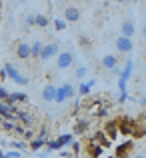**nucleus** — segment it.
Listing matches in <instances>:
<instances>
[{
	"instance_id": "42",
	"label": "nucleus",
	"mask_w": 146,
	"mask_h": 158,
	"mask_svg": "<svg viewBox=\"0 0 146 158\" xmlns=\"http://www.w3.org/2000/svg\"><path fill=\"white\" fill-rule=\"evenodd\" d=\"M80 44H84V46H88V44H90V40L86 38V36H80Z\"/></svg>"
},
{
	"instance_id": "32",
	"label": "nucleus",
	"mask_w": 146,
	"mask_h": 158,
	"mask_svg": "<svg viewBox=\"0 0 146 158\" xmlns=\"http://www.w3.org/2000/svg\"><path fill=\"white\" fill-rule=\"evenodd\" d=\"M0 128L6 132H12V128H14V122H10V120H4L2 124H0Z\"/></svg>"
},
{
	"instance_id": "9",
	"label": "nucleus",
	"mask_w": 146,
	"mask_h": 158,
	"mask_svg": "<svg viewBox=\"0 0 146 158\" xmlns=\"http://www.w3.org/2000/svg\"><path fill=\"white\" fill-rule=\"evenodd\" d=\"M88 128H90V120H86V118H78L76 122H74L72 134L82 136V134H86V132H88Z\"/></svg>"
},
{
	"instance_id": "43",
	"label": "nucleus",
	"mask_w": 146,
	"mask_h": 158,
	"mask_svg": "<svg viewBox=\"0 0 146 158\" xmlns=\"http://www.w3.org/2000/svg\"><path fill=\"white\" fill-rule=\"evenodd\" d=\"M58 152H60V156H62V158H66V156L70 154V152H68V150H64V148H60V150H58Z\"/></svg>"
},
{
	"instance_id": "21",
	"label": "nucleus",
	"mask_w": 146,
	"mask_h": 158,
	"mask_svg": "<svg viewBox=\"0 0 146 158\" xmlns=\"http://www.w3.org/2000/svg\"><path fill=\"white\" fill-rule=\"evenodd\" d=\"M4 70H6V76H8V80H12V82H14L16 80V76H18V68H16V66L14 64H6V66H4Z\"/></svg>"
},
{
	"instance_id": "30",
	"label": "nucleus",
	"mask_w": 146,
	"mask_h": 158,
	"mask_svg": "<svg viewBox=\"0 0 146 158\" xmlns=\"http://www.w3.org/2000/svg\"><path fill=\"white\" fill-rule=\"evenodd\" d=\"M4 158H22V152H18V150H8V152H4Z\"/></svg>"
},
{
	"instance_id": "26",
	"label": "nucleus",
	"mask_w": 146,
	"mask_h": 158,
	"mask_svg": "<svg viewBox=\"0 0 146 158\" xmlns=\"http://www.w3.org/2000/svg\"><path fill=\"white\" fill-rule=\"evenodd\" d=\"M52 24H54V30H58V32L66 30V26H68L64 18H54V20H52Z\"/></svg>"
},
{
	"instance_id": "3",
	"label": "nucleus",
	"mask_w": 146,
	"mask_h": 158,
	"mask_svg": "<svg viewBox=\"0 0 146 158\" xmlns=\"http://www.w3.org/2000/svg\"><path fill=\"white\" fill-rule=\"evenodd\" d=\"M100 130H102L104 134L112 140V142H116V140H118V124H116V118H108Z\"/></svg>"
},
{
	"instance_id": "14",
	"label": "nucleus",
	"mask_w": 146,
	"mask_h": 158,
	"mask_svg": "<svg viewBox=\"0 0 146 158\" xmlns=\"http://www.w3.org/2000/svg\"><path fill=\"white\" fill-rule=\"evenodd\" d=\"M94 84H96V78H90L88 82H80V86H78V94H80V96H88Z\"/></svg>"
},
{
	"instance_id": "28",
	"label": "nucleus",
	"mask_w": 146,
	"mask_h": 158,
	"mask_svg": "<svg viewBox=\"0 0 146 158\" xmlns=\"http://www.w3.org/2000/svg\"><path fill=\"white\" fill-rule=\"evenodd\" d=\"M86 74H88V68H86V66H78L76 72H74V78H76V80H82Z\"/></svg>"
},
{
	"instance_id": "39",
	"label": "nucleus",
	"mask_w": 146,
	"mask_h": 158,
	"mask_svg": "<svg viewBox=\"0 0 146 158\" xmlns=\"http://www.w3.org/2000/svg\"><path fill=\"white\" fill-rule=\"evenodd\" d=\"M138 104H140V108H142V110L146 108V98H144V94H140V96H138Z\"/></svg>"
},
{
	"instance_id": "22",
	"label": "nucleus",
	"mask_w": 146,
	"mask_h": 158,
	"mask_svg": "<svg viewBox=\"0 0 146 158\" xmlns=\"http://www.w3.org/2000/svg\"><path fill=\"white\" fill-rule=\"evenodd\" d=\"M56 140L60 142V146L64 148V146H68V144H70V142L74 140V134H72V132H66V134H60V136H58Z\"/></svg>"
},
{
	"instance_id": "6",
	"label": "nucleus",
	"mask_w": 146,
	"mask_h": 158,
	"mask_svg": "<svg viewBox=\"0 0 146 158\" xmlns=\"http://www.w3.org/2000/svg\"><path fill=\"white\" fill-rule=\"evenodd\" d=\"M84 152L88 154V158H102V156H104V148L100 146V144L92 142V140H88V142H86Z\"/></svg>"
},
{
	"instance_id": "18",
	"label": "nucleus",
	"mask_w": 146,
	"mask_h": 158,
	"mask_svg": "<svg viewBox=\"0 0 146 158\" xmlns=\"http://www.w3.org/2000/svg\"><path fill=\"white\" fill-rule=\"evenodd\" d=\"M42 46H44V44L40 42V40L32 42L30 44V58H36V60H38V58H40V52H42Z\"/></svg>"
},
{
	"instance_id": "5",
	"label": "nucleus",
	"mask_w": 146,
	"mask_h": 158,
	"mask_svg": "<svg viewBox=\"0 0 146 158\" xmlns=\"http://www.w3.org/2000/svg\"><path fill=\"white\" fill-rule=\"evenodd\" d=\"M116 44V50L120 54H130L134 50V42H132V38H124V36H118V38L114 40Z\"/></svg>"
},
{
	"instance_id": "40",
	"label": "nucleus",
	"mask_w": 146,
	"mask_h": 158,
	"mask_svg": "<svg viewBox=\"0 0 146 158\" xmlns=\"http://www.w3.org/2000/svg\"><path fill=\"white\" fill-rule=\"evenodd\" d=\"M110 72H112V74H116V76H120V72H122V68H120V66H118V64H116V66H114V68H112V70H110Z\"/></svg>"
},
{
	"instance_id": "23",
	"label": "nucleus",
	"mask_w": 146,
	"mask_h": 158,
	"mask_svg": "<svg viewBox=\"0 0 146 158\" xmlns=\"http://www.w3.org/2000/svg\"><path fill=\"white\" fill-rule=\"evenodd\" d=\"M62 90H64V94H66V100L76 96V88H74L70 82H64V84H62Z\"/></svg>"
},
{
	"instance_id": "46",
	"label": "nucleus",
	"mask_w": 146,
	"mask_h": 158,
	"mask_svg": "<svg viewBox=\"0 0 146 158\" xmlns=\"http://www.w3.org/2000/svg\"><path fill=\"white\" fill-rule=\"evenodd\" d=\"M66 158H76V156H72V154H68V156H66Z\"/></svg>"
},
{
	"instance_id": "4",
	"label": "nucleus",
	"mask_w": 146,
	"mask_h": 158,
	"mask_svg": "<svg viewBox=\"0 0 146 158\" xmlns=\"http://www.w3.org/2000/svg\"><path fill=\"white\" fill-rule=\"evenodd\" d=\"M58 52H60V48H58V44H56V42L44 44L38 60H42V62H48V60H52V58H56V56H58Z\"/></svg>"
},
{
	"instance_id": "7",
	"label": "nucleus",
	"mask_w": 146,
	"mask_h": 158,
	"mask_svg": "<svg viewBox=\"0 0 146 158\" xmlns=\"http://www.w3.org/2000/svg\"><path fill=\"white\" fill-rule=\"evenodd\" d=\"M90 140H92V142H96V144H100V146H102L104 150L112 146V140L108 138V136L104 134L102 130H96V132H92V138H90Z\"/></svg>"
},
{
	"instance_id": "29",
	"label": "nucleus",
	"mask_w": 146,
	"mask_h": 158,
	"mask_svg": "<svg viewBox=\"0 0 146 158\" xmlns=\"http://www.w3.org/2000/svg\"><path fill=\"white\" fill-rule=\"evenodd\" d=\"M70 148H72V156H78L80 150H82V144L76 142V140H72V142H70Z\"/></svg>"
},
{
	"instance_id": "44",
	"label": "nucleus",
	"mask_w": 146,
	"mask_h": 158,
	"mask_svg": "<svg viewBox=\"0 0 146 158\" xmlns=\"http://www.w3.org/2000/svg\"><path fill=\"white\" fill-rule=\"evenodd\" d=\"M132 158H146V154H144V152H140V154H134Z\"/></svg>"
},
{
	"instance_id": "35",
	"label": "nucleus",
	"mask_w": 146,
	"mask_h": 158,
	"mask_svg": "<svg viewBox=\"0 0 146 158\" xmlns=\"http://www.w3.org/2000/svg\"><path fill=\"white\" fill-rule=\"evenodd\" d=\"M24 24H26V28L34 26V14H26V20H24Z\"/></svg>"
},
{
	"instance_id": "19",
	"label": "nucleus",
	"mask_w": 146,
	"mask_h": 158,
	"mask_svg": "<svg viewBox=\"0 0 146 158\" xmlns=\"http://www.w3.org/2000/svg\"><path fill=\"white\" fill-rule=\"evenodd\" d=\"M132 70H134V62L132 60H126V66H124V70L120 72V78H124V80H130V76H132Z\"/></svg>"
},
{
	"instance_id": "17",
	"label": "nucleus",
	"mask_w": 146,
	"mask_h": 158,
	"mask_svg": "<svg viewBox=\"0 0 146 158\" xmlns=\"http://www.w3.org/2000/svg\"><path fill=\"white\" fill-rule=\"evenodd\" d=\"M44 144H46V140H42V138H32L30 142H28V150H32V152H40L44 148Z\"/></svg>"
},
{
	"instance_id": "45",
	"label": "nucleus",
	"mask_w": 146,
	"mask_h": 158,
	"mask_svg": "<svg viewBox=\"0 0 146 158\" xmlns=\"http://www.w3.org/2000/svg\"><path fill=\"white\" fill-rule=\"evenodd\" d=\"M116 2H120V4H126V2H128V0H116Z\"/></svg>"
},
{
	"instance_id": "8",
	"label": "nucleus",
	"mask_w": 146,
	"mask_h": 158,
	"mask_svg": "<svg viewBox=\"0 0 146 158\" xmlns=\"http://www.w3.org/2000/svg\"><path fill=\"white\" fill-rule=\"evenodd\" d=\"M4 102H6L8 106H12V104H24V102H28V94H24V92H10Z\"/></svg>"
},
{
	"instance_id": "51",
	"label": "nucleus",
	"mask_w": 146,
	"mask_h": 158,
	"mask_svg": "<svg viewBox=\"0 0 146 158\" xmlns=\"http://www.w3.org/2000/svg\"><path fill=\"white\" fill-rule=\"evenodd\" d=\"M134 2H138V0H134Z\"/></svg>"
},
{
	"instance_id": "47",
	"label": "nucleus",
	"mask_w": 146,
	"mask_h": 158,
	"mask_svg": "<svg viewBox=\"0 0 146 158\" xmlns=\"http://www.w3.org/2000/svg\"><path fill=\"white\" fill-rule=\"evenodd\" d=\"M2 122H4V118H2V116H0V124H2Z\"/></svg>"
},
{
	"instance_id": "25",
	"label": "nucleus",
	"mask_w": 146,
	"mask_h": 158,
	"mask_svg": "<svg viewBox=\"0 0 146 158\" xmlns=\"http://www.w3.org/2000/svg\"><path fill=\"white\" fill-rule=\"evenodd\" d=\"M96 118H108V112H110V106H98L96 110H92Z\"/></svg>"
},
{
	"instance_id": "10",
	"label": "nucleus",
	"mask_w": 146,
	"mask_h": 158,
	"mask_svg": "<svg viewBox=\"0 0 146 158\" xmlns=\"http://www.w3.org/2000/svg\"><path fill=\"white\" fill-rule=\"evenodd\" d=\"M120 30H122V34H120V36H124V38H132V36H134V32H136L134 20H124L122 26H120Z\"/></svg>"
},
{
	"instance_id": "48",
	"label": "nucleus",
	"mask_w": 146,
	"mask_h": 158,
	"mask_svg": "<svg viewBox=\"0 0 146 158\" xmlns=\"http://www.w3.org/2000/svg\"><path fill=\"white\" fill-rule=\"evenodd\" d=\"M102 158H104V156H102ZM106 158H114V156H106Z\"/></svg>"
},
{
	"instance_id": "16",
	"label": "nucleus",
	"mask_w": 146,
	"mask_h": 158,
	"mask_svg": "<svg viewBox=\"0 0 146 158\" xmlns=\"http://www.w3.org/2000/svg\"><path fill=\"white\" fill-rule=\"evenodd\" d=\"M116 64H118V56H114V54H106L102 58V68H106V70H112Z\"/></svg>"
},
{
	"instance_id": "11",
	"label": "nucleus",
	"mask_w": 146,
	"mask_h": 158,
	"mask_svg": "<svg viewBox=\"0 0 146 158\" xmlns=\"http://www.w3.org/2000/svg\"><path fill=\"white\" fill-rule=\"evenodd\" d=\"M64 20H66V24L68 22H78V20H80V10H78L76 6H68L64 10Z\"/></svg>"
},
{
	"instance_id": "12",
	"label": "nucleus",
	"mask_w": 146,
	"mask_h": 158,
	"mask_svg": "<svg viewBox=\"0 0 146 158\" xmlns=\"http://www.w3.org/2000/svg\"><path fill=\"white\" fill-rule=\"evenodd\" d=\"M16 56L20 60H28L30 58V44L28 42H18L16 44Z\"/></svg>"
},
{
	"instance_id": "37",
	"label": "nucleus",
	"mask_w": 146,
	"mask_h": 158,
	"mask_svg": "<svg viewBox=\"0 0 146 158\" xmlns=\"http://www.w3.org/2000/svg\"><path fill=\"white\" fill-rule=\"evenodd\" d=\"M126 84H128V82L124 80V78L118 76V88H120V92H122V90H126Z\"/></svg>"
},
{
	"instance_id": "13",
	"label": "nucleus",
	"mask_w": 146,
	"mask_h": 158,
	"mask_svg": "<svg viewBox=\"0 0 146 158\" xmlns=\"http://www.w3.org/2000/svg\"><path fill=\"white\" fill-rule=\"evenodd\" d=\"M16 118L22 122L24 128H32V124H34V118H32V114H28V112H24V110H18V112H16Z\"/></svg>"
},
{
	"instance_id": "50",
	"label": "nucleus",
	"mask_w": 146,
	"mask_h": 158,
	"mask_svg": "<svg viewBox=\"0 0 146 158\" xmlns=\"http://www.w3.org/2000/svg\"><path fill=\"white\" fill-rule=\"evenodd\" d=\"M22 158H30V156H22Z\"/></svg>"
},
{
	"instance_id": "36",
	"label": "nucleus",
	"mask_w": 146,
	"mask_h": 158,
	"mask_svg": "<svg viewBox=\"0 0 146 158\" xmlns=\"http://www.w3.org/2000/svg\"><path fill=\"white\" fill-rule=\"evenodd\" d=\"M8 94H10V92H8V90L6 88H4V86H0V100H6V98H8Z\"/></svg>"
},
{
	"instance_id": "41",
	"label": "nucleus",
	"mask_w": 146,
	"mask_h": 158,
	"mask_svg": "<svg viewBox=\"0 0 146 158\" xmlns=\"http://www.w3.org/2000/svg\"><path fill=\"white\" fill-rule=\"evenodd\" d=\"M0 80H8V76H6V70H4V68H0Z\"/></svg>"
},
{
	"instance_id": "2",
	"label": "nucleus",
	"mask_w": 146,
	"mask_h": 158,
	"mask_svg": "<svg viewBox=\"0 0 146 158\" xmlns=\"http://www.w3.org/2000/svg\"><path fill=\"white\" fill-rule=\"evenodd\" d=\"M72 64H74V52L72 50H62V52H58V56H56L58 70H66V68H70Z\"/></svg>"
},
{
	"instance_id": "33",
	"label": "nucleus",
	"mask_w": 146,
	"mask_h": 158,
	"mask_svg": "<svg viewBox=\"0 0 146 158\" xmlns=\"http://www.w3.org/2000/svg\"><path fill=\"white\" fill-rule=\"evenodd\" d=\"M22 136H24V138L28 140V142H30L32 138H36V132L32 130V128H26V130H24V134H22Z\"/></svg>"
},
{
	"instance_id": "20",
	"label": "nucleus",
	"mask_w": 146,
	"mask_h": 158,
	"mask_svg": "<svg viewBox=\"0 0 146 158\" xmlns=\"http://www.w3.org/2000/svg\"><path fill=\"white\" fill-rule=\"evenodd\" d=\"M50 24V20H48V16L46 14H34V26H38V28H46Z\"/></svg>"
},
{
	"instance_id": "38",
	"label": "nucleus",
	"mask_w": 146,
	"mask_h": 158,
	"mask_svg": "<svg viewBox=\"0 0 146 158\" xmlns=\"http://www.w3.org/2000/svg\"><path fill=\"white\" fill-rule=\"evenodd\" d=\"M126 100H128V92H126V90H122L120 96H118V102H126Z\"/></svg>"
},
{
	"instance_id": "49",
	"label": "nucleus",
	"mask_w": 146,
	"mask_h": 158,
	"mask_svg": "<svg viewBox=\"0 0 146 158\" xmlns=\"http://www.w3.org/2000/svg\"><path fill=\"white\" fill-rule=\"evenodd\" d=\"M20 2H28V0H20Z\"/></svg>"
},
{
	"instance_id": "34",
	"label": "nucleus",
	"mask_w": 146,
	"mask_h": 158,
	"mask_svg": "<svg viewBox=\"0 0 146 158\" xmlns=\"http://www.w3.org/2000/svg\"><path fill=\"white\" fill-rule=\"evenodd\" d=\"M38 138L48 140V126H40V130H38Z\"/></svg>"
},
{
	"instance_id": "24",
	"label": "nucleus",
	"mask_w": 146,
	"mask_h": 158,
	"mask_svg": "<svg viewBox=\"0 0 146 158\" xmlns=\"http://www.w3.org/2000/svg\"><path fill=\"white\" fill-rule=\"evenodd\" d=\"M10 146H12V150H18V152L28 150V142H24V140H12Z\"/></svg>"
},
{
	"instance_id": "31",
	"label": "nucleus",
	"mask_w": 146,
	"mask_h": 158,
	"mask_svg": "<svg viewBox=\"0 0 146 158\" xmlns=\"http://www.w3.org/2000/svg\"><path fill=\"white\" fill-rule=\"evenodd\" d=\"M24 130H26V128H24L22 124H18V122H16V124H14V128H12V132H14L16 136H22V134H24Z\"/></svg>"
},
{
	"instance_id": "27",
	"label": "nucleus",
	"mask_w": 146,
	"mask_h": 158,
	"mask_svg": "<svg viewBox=\"0 0 146 158\" xmlns=\"http://www.w3.org/2000/svg\"><path fill=\"white\" fill-rule=\"evenodd\" d=\"M54 102H58V104H62V102H66V94H64V90H62V86H56V94H54Z\"/></svg>"
},
{
	"instance_id": "15",
	"label": "nucleus",
	"mask_w": 146,
	"mask_h": 158,
	"mask_svg": "<svg viewBox=\"0 0 146 158\" xmlns=\"http://www.w3.org/2000/svg\"><path fill=\"white\" fill-rule=\"evenodd\" d=\"M54 94H56V86L54 84H46L42 90V100L44 102H54Z\"/></svg>"
},
{
	"instance_id": "1",
	"label": "nucleus",
	"mask_w": 146,
	"mask_h": 158,
	"mask_svg": "<svg viewBox=\"0 0 146 158\" xmlns=\"http://www.w3.org/2000/svg\"><path fill=\"white\" fill-rule=\"evenodd\" d=\"M134 148H136V140L126 138L124 142L116 144V148H114V158H132Z\"/></svg>"
}]
</instances>
